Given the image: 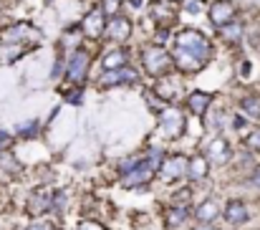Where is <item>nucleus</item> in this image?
<instances>
[{
	"instance_id": "18",
	"label": "nucleus",
	"mask_w": 260,
	"mask_h": 230,
	"mask_svg": "<svg viewBox=\"0 0 260 230\" xmlns=\"http://www.w3.org/2000/svg\"><path fill=\"white\" fill-rule=\"evenodd\" d=\"M243 111L248 114V117H253V119H260V99L258 96H248V99H243Z\"/></svg>"
},
{
	"instance_id": "2",
	"label": "nucleus",
	"mask_w": 260,
	"mask_h": 230,
	"mask_svg": "<svg viewBox=\"0 0 260 230\" xmlns=\"http://www.w3.org/2000/svg\"><path fill=\"white\" fill-rule=\"evenodd\" d=\"M157 164H159V154H157V157L139 159V162H137V167H134L132 172H126V175H124V185H126V187H134V185H142V182H147V180L154 175Z\"/></svg>"
},
{
	"instance_id": "12",
	"label": "nucleus",
	"mask_w": 260,
	"mask_h": 230,
	"mask_svg": "<svg viewBox=\"0 0 260 230\" xmlns=\"http://www.w3.org/2000/svg\"><path fill=\"white\" fill-rule=\"evenodd\" d=\"M48 208H51V197H48V192L38 190V192L30 197V205H28L30 215H41V213H46Z\"/></svg>"
},
{
	"instance_id": "4",
	"label": "nucleus",
	"mask_w": 260,
	"mask_h": 230,
	"mask_svg": "<svg viewBox=\"0 0 260 230\" xmlns=\"http://www.w3.org/2000/svg\"><path fill=\"white\" fill-rule=\"evenodd\" d=\"M86 71H88V53L86 51H74V56H71V64H69V78L74 81V83H81L84 78H86Z\"/></svg>"
},
{
	"instance_id": "16",
	"label": "nucleus",
	"mask_w": 260,
	"mask_h": 230,
	"mask_svg": "<svg viewBox=\"0 0 260 230\" xmlns=\"http://www.w3.org/2000/svg\"><path fill=\"white\" fill-rule=\"evenodd\" d=\"M84 31H86V36H99V33L104 31L101 13H88L86 20H84Z\"/></svg>"
},
{
	"instance_id": "14",
	"label": "nucleus",
	"mask_w": 260,
	"mask_h": 230,
	"mask_svg": "<svg viewBox=\"0 0 260 230\" xmlns=\"http://www.w3.org/2000/svg\"><path fill=\"white\" fill-rule=\"evenodd\" d=\"M207 157L215 159V162H225V159L230 157V150H228V145H225L222 139H215V142H210V147H207Z\"/></svg>"
},
{
	"instance_id": "11",
	"label": "nucleus",
	"mask_w": 260,
	"mask_h": 230,
	"mask_svg": "<svg viewBox=\"0 0 260 230\" xmlns=\"http://www.w3.org/2000/svg\"><path fill=\"white\" fill-rule=\"evenodd\" d=\"M210 101H212V96H210V94H202V91H194V94L189 96V111H192L194 117H202V114L207 111V106H210Z\"/></svg>"
},
{
	"instance_id": "1",
	"label": "nucleus",
	"mask_w": 260,
	"mask_h": 230,
	"mask_svg": "<svg viewBox=\"0 0 260 230\" xmlns=\"http://www.w3.org/2000/svg\"><path fill=\"white\" fill-rule=\"evenodd\" d=\"M177 51H184V53L194 56L197 61H205L210 56V43L205 41V36H200L194 31H182L177 36Z\"/></svg>"
},
{
	"instance_id": "5",
	"label": "nucleus",
	"mask_w": 260,
	"mask_h": 230,
	"mask_svg": "<svg viewBox=\"0 0 260 230\" xmlns=\"http://www.w3.org/2000/svg\"><path fill=\"white\" fill-rule=\"evenodd\" d=\"M210 15H212V23H215L217 28H222V25H228V23L235 18V5L228 3V0H220V3L212 5Z\"/></svg>"
},
{
	"instance_id": "20",
	"label": "nucleus",
	"mask_w": 260,
	"mask_h": 230,
	"mask_svg": "<svg viewBox=\"0 0 260 230\" xmlns=\"http://www.w3.org/2000/svg\"><path fill=\"white\" fill-rule=\"evenodd\" d=\"M36 132H38V122H36V119H33V122H25V124L18 127V134H20V137H33Z\"/></svg>"
},
{
	"instance_id": "15",
	"label": "nucleus",
	"mask_w": 260,
	"mask_h": 230,
	"mask_svg": "<svg viewBox=\"0 0 260 230\" xmlns=\"http://www.w3.org/2000/svg\"><path fill=\"white\" fill-rule=\"evenodd\" d=\"M187 169H189V177H192V180H202V177L207 175V159H205L202 154H197V157L189 162Z\"/></svg>"
},
{
	"instance_id": "21",
	"label": "nucleus",
	"mask_w": 260,
	"mask_h": 230,
	"mask_svg": "<svg viewBox=\"0 0 260 230\" xmlns=\"http://www.w3.org/2000/svg\"><path fill=\"white\" fill-rule=\"evenodd\" d=\"M222 28H225V36L228 38H240V33H243V25L240 23H233V20L228 25H222Z\"/></svg>"
},
{
	"instance_id": "27",
	"label": "nucleus",
	"mask_w": 260,
	"mask_h": 230,
	"mask_svg": "<svg viewBox=\"0 0 260 230\" xmlns=\"http://www.w3.org/2000/svg\"><path fill=\"white\" fill-rule=\"evenodd\" d=\"M233 127H235V129H243V127H245V119H243V117H235V119H233Z\"/></svg>"
},
{
	"instance_id": "8",
	"label": "nucleus",
	"mask_w": 260,
	"mask_h": 230,
	"mask_svg": "<svg viewBox=\"0 0 260 230\" xmlns=\"http://www.w3.org/2000/svg\"><path fill=\"white\" fill-rule=\"evenodd\" d=\"M225 220H228L230 225H243V223H248V208H245L240 200L228 203V208H225Z\"/></svg>"
},
{
	"instance_id": "6",
	"label": "nucleus",
	"mask_w": 260,
	"mask_h": 230,
	"mask_svg": "<svg viewBox=\"0 0 260 230\" xmlns=\"http://www.w3.org/2000/svg\"><path fill=\"white\" fill-rule=\"evenodd\" d=\"M137 71L134 69H126V66H119V69H111L109 74L99 78L101 86H114V83H124V81H137Z\"/></svg>"
},
{
	"instance_id": "7",
	"label": "nucleus",
	"mask_w": 260,
	"mask_h": 230,
	"mask_svg": "<svg viewBox=\"0 0 260 230\" xmlns=\"http://www.w3.org/2000/svg\"><path fill=\"white\" fill-rule=\"evenodd\" d=\"M162 132L167 137H177L182 132V117L177 109H165L162 111Z\"/></svg>"
},
{
	"instance_id": "24",
	"label": "nucleus",
	"mask_w": 260,
	"mask_h": 230,
	"mask_svg": "<svg viewBox=\"0 0 260 230\" xmlns=\"http://www.w3.org/2000/svg\"><path fill=\"white\" fill-rule=\"evenodd\" d=\"M248 147H250V150H260V127L250 132V137H248Z\"/></svg>"
},
{
	"instance_id": "22",
	"label": "nucleus",
	"mask_w": 260,
	"mask_h": 230,
	"mask_svg": "<svg viewBox=\"0 0 260 230\" xmlns=\"http://www.w3.org/2000/svg\"><path fill=\"white\" fill-rule=\"evenodd\" d=\"M152 15H154V18H162V20H167V18L172 15V8H165V5H154Z\"/></svg>"
},
{
	"instance_id": "17",
	"label": "nucleus",
	"mask_w": 260,
	"mask_h": 230,
	"mask_svg": "<svg viewBox=\"0 0 260 230\" xmlns=\"http://www.w3.org/2000/svg\"><path fill=\"white\" fill-rule=\"evenodd\" d=\"M124 61H126V53H124L121 48H116V51H111V53L104 59V66H106V71H111V69L124 66Z\"/></svg>"
},
{
	"instance_id": "30",
	"label": "nucleus",
	"mask_w": 260,
	"mask_h": 230,
	"mask_svg": "<svg viewBox=\"0 0 260 230\" xmlns=\"http://www.w3.org/2000/svg\"><path fill=\"white\" fill-rule=\"evenodd\" d=\"M132 5H134V8H139V5H142V0H132Z\"/></svg>"
},
{
	"instance_id": "28",
	"label": "nucleus",
	"mask_w": 260,
	"mask_h": 230,
	"mask_svg": "<svg viewBox=\"0 0 260 230\" xmlns=\"http://www.w3.org/2000/svg\"><path fill=\"white\" fill-rule=\"evenodd\" d=\"M79 230H101V228H99L96 223H84V225H81Z\"/></svg>"
},
{
	"instance_id": "9",
	"label": "nucleus",
	"mask_w": 260,
	"mask_h": 230,
	"mask_svg": "<svg viewBox=\"0 0 260 230\" xmlns=\"http://www.w3.org/2000/svg\"><path fill=\"white\" fill-rule=\"evenodd\" d=\"M187 172V159L182 157V154H174V157H170L165 164H162V175L165 177H170V180H179L182 175Z\"/></svg>"
},
{
	"instance_id": "26",
	"label": "nucleus",
	"mask_w": 260,
	"mask_h": 230,
	"mask_svg": "<svg viewBox=\"0 0 260 230\" xmlns=\"http://www.w3.org/2000/svg\"><path fill=\"white\" fill-rule=\"evenodd\" d=\"M25 230H51V225L48 223H33V225H28Z\"/></svg>"
},
{
	"instance_id": "13",
	"label": "nucleus",
	"mask_w": 260,
	"mask_h": 230,
	"mask_svg": "<svg viewBox=\"0 0 260 230\" xmlns=\"http://www.w3.org/2000/svg\"><path fill=\"white\" fill-rule=\"evenodd\" d=\"M217 213H220V210H217V203H215V200H205V203L194 210V218L202 220V223H212V220L217 218Z\"/></svg>"
},
{
	"instance_id": "23",
	"label": "nucleus",
	"mask_w": 260,
	"mask_h": 230,
	"mask_svg": "<svg viewBox=\"0 0 260 230\" xmlns=\"http://www.w3.org/2000/svg\"><path fill=\"white\" fill-rule=\"evenodd\" d=\"M119 8H121V0H104V5H101V10H104V13H109V15H111V13H116Z\"/></svg>"
},
{
	"instance_id": "25",
	"label": "nucleus",
	"mask_w": 260,
	"mask_h": 230,
	"mask_svg": "<svg viewBox=\"0 0 260 230\" xmlns=\"http://www.w3.org/2000/svg\"><path fill=\"white\" fill-rule=\"evenodd\" d=\"M184 8H187L189 13H200V10H202L200 0H184Z\"/></svg>"
},
{
	"instance_id": "31",
	"label": "nucleus",
	"mask_w": 260,
	"mask_h": 230,
	"mask_svg": "<svg viewBox=\"0 0 260 230\" xmlns=\"http://www.w3.org/2000/svg\"><path fill=\"white\" fill-rule=\"evenodd\" d=\"M194 230H215V228H207V225H202V228H194Z\"/></svg>"
},
{
	"instance_id": "29",
	"label": "nucleus",
	"mask_w": 260,
	"mask_h": 230,
	"mask_svg": "<svg viewBox=\"0 0 260 230\" xmlns=\"http://www.w3.org/2000/svg\"><path fill=\"white\" fill-rule=\"evenodd\" d=\"M253 187H260V169H258V175L253 177Z\"/></svg>"
},
{
	"instance_id": "10",
	"label": "nucleus",
	"mask_w": 260,
	"mask_h": 230,
	"mask_svg": "<svg viewBox=\"0 0 260 230\" xmlns=\"http://www.w3.org/2000/svg\"><path fill=\"white\" fill-rule=\"evenodd\" d=\"M129 33H132V23H129L126 18H114V20L109 23V36H111L114 41H126Z\"/></svg>"
},
{
	"instance_id": "19",
	"label": "nucleus",
	"mask_w": 260,
	"mask_h": 230,
	"mask_svg": "<svg viewBox=\"0 0 260 230\" xmlns=\"http://www.w3.org/2000/svg\"><path fill=\"white\" fill-rule=\"evenodd\" d=\"M187 220V210L182 208V205H174L172 210L167 213V223L172 225V228H177V225H182Z\"/></svg>"
},
{
	"instance_id": "3",
	"label": "nucleus",
	"mask_w": 260,
	"mask_h": 230,
	"mask_svg": "<svg viewBox=\"0 0 260 230\" xmlns=\"http://www.w3.org/2000/svg\"><path fill=\"white\" fill-rule=\"evenodd\" d=\"M144 66H147L149 74L159 76V74H165V71L170 69V56H167L159 46H157V48H147V51H144Z\"/></svg>"
}]
</instances>
